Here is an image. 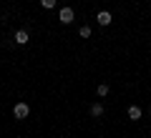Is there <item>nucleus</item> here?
Here are the masks:
<instances>
[{
	"label": "nucleus",
	"instance_id": "7ed1b4c3",
	"mask_svg": "<svg viewBox=\"0 0 151 138\" xmlns=\"http://www.w3.org/2000/svg\"><path fill=\"white\" fill-rule=\"evenodd\" d=\"M111 20H113V18H111V13H108V10H101V13L96 15V23H98V25H103V28L111 25Z\"/></svg>",
	"mask_w": 151,
	"mask_h": 138
},
{
	"label": "nucleus",
	"instance_id": "6e6552de",
	"mask_svg": "<svg viewBox=\"0 0 151 138\" xmlns=\"http://www.w3.org/2000/svg\"><path fill=\"white\" fill-rule=\"evenodd\" d=\"M55 3H58V0H40V5H43L45 10H50V8H55Z\"/></svg>",
	"mask_w": 151,
	"mask_h": 138
},
{
	"label": "nucleus",
	"instance_id": "f257e3e1",
	"mask_svg": "<svg viewBox=\"0 0 151 138\" xmlns=\"http://www.w3.org/2000/svg\"><path fill=\"white\" fill-rule=\"evenodd\" d=\"M28 113H30V106H28V103H15V106H13V116L18 118V121H25L28 118Z\"/></svg>",
	"mask_w": 151,
	"mask_h": 138
},
{
	"label": "nucleus",
	"instance_id": "20e7f679",
	"mask_svg": "<svg viewBox=\"0 0 151 138\" xmlns=\"http://www.w3.org/2000/svg\"><path fill=\"white\" fill-rule=\"evenodd\" d=\"M28 40H30L28 30H15V45H25Z\"/></svg>",
	"mask_w": 151,
	"mask_h": 138
},
{
	"label": "nucleus",
	"instance_id": "39448f33",
	"mask_svg": "<svg viewBox=\"0 0 151 138\" xmlns=\"http://www.w3.org/2000/svg\"><path fill=\"white\" fill-rule=\"evenodd\" d=\"M141 116H144V111H141L139 106H129V118H131V121H139Z\"/></svg>",
	"mask_w": 151,
	"mask_h": 138
},
{
	"label": "nucleus",
	"instance_id": "f03ea898",
	"mask_svg": "<svg viewBox=\"0 0 151 138\" xmlns=\"http://www.w3.org/2000/svg\"><path fill=\"white\" fill-rule=\"evenodd\" d=\"M58 20L63 23V25H70V23L76 20V13H73V8H60V13H58Z\"/></svg>",
	"mask_w": 151,
	"mask_h": 138
},
{
	"label": "nucleus",
	"instance_id": "423d86ee",
	"mask_svg": "<svg viewBox=\"0 0 151 138\" xmlns=\"http://www.w3.org/2000/svg\"><path fill=\"white\" fill-rule=\"evenodd\" d=\"M91 116L93 118H101L103 116V103H98V101L93 103V106H91Z\"/></svg>",
	"mask_w": 151,
	"mask_h": 138
},
{
	"label": "nucleus",
	"instance_id": "0eeeda50",
	"mask_svg": "<svg viewBox=\"0 0 151 138\" xmlns=\"http://www.w3.org/2000/svg\"><path fill=\"white\" fill-rule=\"evenodd\" d=\"M96 96L98 98H106L108 96V83H98L96 85Z\"/></svg>",
	"mask_w": 151,
	"mask_h": 138
},
{
	"label": "nucleus",
	"instance_id": "1a4fd4ad",
	"mask_svg": "<svg viewBox=\"0 0 151 138\" xmlns=\"http://www.w3.org/2000/svg\"><path fill=\"white\" fill-rule=\"evenodd\" d=\"M78 35H81V38H91V28H88V25H83L81 30H78Z\"/></svg>",
	"mask_w": 151,
	"mask_h": 138
},
{
	"label": "nucleus",
	"instance_id": "9d476101",
	"mask_svg": "<svg viewBox=\"0 0 151 138\" xmlns=\"http://www.w3.org/2000/svg\"><path fill=\"white\" fill-rule=\"evenodd\" d=\"M149 116H151V108H149Z\"/></svg>",
	"mask_w": 151,
	"mask_h": 138
}]
</instances>
